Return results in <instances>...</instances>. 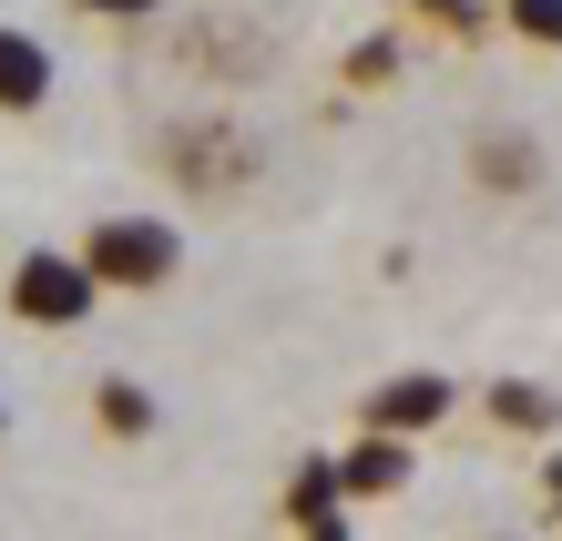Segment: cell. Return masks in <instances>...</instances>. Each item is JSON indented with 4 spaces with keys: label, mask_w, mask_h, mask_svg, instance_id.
Here are the masks:
<instances>
[{
    "label": "cell",
    "mask_w": 562,
    "mask_h": 541,
    "mask_svg": "<svg viewBox=\"0 0 562 541\" xmlns=\"http://www.w3.org/2000/svg\"><path fill=\"white\" fill-rule=\"evenodd\" d=\"M103 307V277L82 266V246H31L11 266V317L21 327H92Z\"/></svg>",
    "instance_id": "obj_1"
},
{
    "label": "cell",
    "mask_w": 562,
    "mask_h": 541,
    "mask_svg": "<svg viewBox=\"0 0 562 541\" xmlns=\"http://www.w3.org/2000/svg\"><path fill=\"white\" fill-rule=\"evenodd\" d=\"M82 266L103 286H123V296H144V286H164L184 266V235L164 225V215H103V225L82 235Z\"/></svg>",
    "instance_id": "obj_2"
},
{
    "label": "cell",
    "mask_w": 562,
    "mask_h": 541,
    "mask_svg": "<svg viewBox=\"0 0 562 541\" xmlns=\"http://www.w3.org/2000/svg\"><path fill=\"white\" fill-rule=\"evenodd\" d=\"M450 409H460V398H450V379H440V368H409V379H379L358 419H369V429H400V439H419V429H440Z\"/></svg>",
    "instance_id": "obj_3"
},
{
    "label": "cell",
    "mask_w": 562,
    "mask_h": 541,
    "mask_svg": "<svg viewBox=\"0 0 562 541\" xmlns=\"http://www.w3.org/2000/svg\"><path fill=\"white\" fill-rule=\"evenodd\" d=\"M286 521H296V531H317V541H338V531H348V481H338V460H296V481H286Z\"/></svg>",
    "instance_id": "obj_4"
},
{
    "label": "cell",
    "mask_w": 562,
    "mask_h": 541,
    "mask_svg": "<svg viewBox=\"0 0 562 541\" xmlns=\"http://www.w3.org/2000/svg\"><path fill=\"white\" fill-rule=\"evenodd\" d=\"M338 481H348V500H389V491H409V439H400V429H369V439L338 460Z\"/></svg>",
    "instance_id": "obj_5"
},
{
    "label": "cell",
    "mask_w": 562,
    "mask_h": 541,
    "mask_svg": "<svg viewBox=\"0 0 562 541\" xmlns=\"http://www.w3.org/2000/svg\"><path fill=\"white\" fill-rule=\"evenodd\" d=\"M52 103V52L31 31H0V113H42Z\"/></svg>",
    "instance_id": "obj_6"
},
{
    "label": "cell",
    "mask_w": 562,
    "mask_h": 541,
    "mask_svg": "<svg viewBox=\"0 0 562 541\" xmlns=\"http://www.w3.org/2000/svg\"><path fill=\"white\" fill-rule=\"evenodd\" d=\"M92 419H103V439H144L154 429V388L144 379H103L92 388Z\"/></svg>",
    "instance_id": "obj_7"
},
{
    "label": "cell",
    "mask_w": 562,
    "mask_h": 541,
    "mask_svg": "<svg viewBox=\"0 0 562 541\" xmlns=\"http://www.w3.org/2000/svg\"><path fill=\"white\" fill-rule=\"evenodd\" d=\"M491 419L521 429V439H542V429L562 419V398H552V388H532V379H502V388H491Z\"/></svg>",
    "instance_id": "obj_8"
},
{
    "label": "cell",
    "mask_w": 562,
    "mask_h": 541,
    "mask_svg": "<svg viewBox=\"0 0 562 541\" xmlns=\"http://www.w3.org/2000/svg\"><path fill=\"white\" fill-rule=\"evenodd\" d=\"M348 82L358 92H389V82H400V42H358L348 52Z\"/></svg>",
    "instance_id": "obj_9"
},
{
    "label": "cell",
    "mask_w": 562,
    "mask_h": 541,
    "mask_svg": "<svg viewBox=\"0 0 562 541\" xmlns=\"http://www.w3.org/2000/svg\"><path fill=\"white\" fill-rule=\"evenodd\" d=\"M481 184H502V194H521V184H532V154H521L512 133H502V144H481Z\"/></svg>",
    "instance_id": "obj_10"
},
{
    "label": "cell",
    "mask_w": 562,
    "mask_h": 541,
    "mask_svg": "<svg viewBox=\"0 0 562 541\" xmlns=\"http://www.w3.org/2000/svg\"><path fill=\"white\" fill-rule=\"evenodd\" d=\"M512 31H521V42H552V52H562V0H512Z\"/></svg>",
    "instance_id": "obj_11"
},
{
    "label": "cell",
    "mask_w": 562,
    "mask_h": 541,
    "mask_svg": "<svg viewBox=\"0 0 562 541\" xmlns=\"http://www.w3.org/2000/svg\"><path fill=\"white\" fill-rule=\"evenodd\" d=\"M419 21H440V31H481V0H419Z\"/></svg>",
    "instance_id": "obj_12"
},
{
    "label": "cell",
    "mask_w": 562,
    "mask_h": 541,
    "mask_svg": "<svg viewBox=\"0 0 562 541\" xmlns=\"http://www.w3.org/2000/svg\"><path fill=\"white\" fill-rule=\"evenodd\" d=\"M82 11H92V21H144L154 0H82Z\"/></svg>",
    "instance_id": "obj_13"
},
{
    "label": "cell",
    "mask_w": 562,
    "mask_h": 541,
    "mask_svg": "<svg viewBox=\"0 0 562 541\" xmlns=\"http://www.w3.org/2000/svg\"><path fill=\"white\" fill-rule=\"evenodd\" d=\"M542 491H552V511H562V470H552V481H542Z\"/></svg>",
    "instance_id": "obj_14"
},
{
    "label": "cell",
    "mask_w": 562,
    "mask_h": 541,
    "mask_svg": "<svg viewBox=\"0 0 562 541\" xmlns=\"http://www.w3.org/2000/svg\"><path fill=\"white\" fill-rule=\"evenodd\" d=\"M0 429H11V409H0Z\"/></svg>",
    "instance_id": "obj_15"
}]
</instances>
